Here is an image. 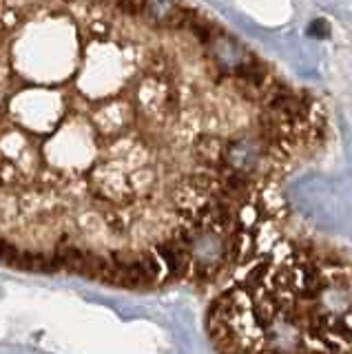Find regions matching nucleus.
<instances>
[{"label":"nucleus","mask_w":352,"mask_h":354,"mask_svg":"<svg viewBox=\"0 0 352 354\" xmlns=\"http://www.w3.org/2000/svg\"><path fill=\"white\" fill-rule=\"evenodd\" d=\"M206 330L217 354H352V259L275 243L215 297Z\"/></svg>","instance_id":"obj_1"},{"label":"nucleus","mask_w":352,"mask_h":354,"mask_svg":"<svg viewBox=\"0 0 352 354\" xmlns=\"http://www.w3.org/2000/svg\"><path fill=\"white\" fill-rule=\"evenodd\" d=\"M23 180V171L18 169L14 162L0 160V188H12L18 186Z\"/></svg>","instance_id":"obj_2"}]
</instances>
